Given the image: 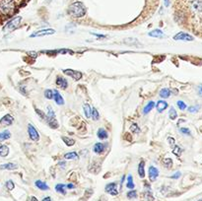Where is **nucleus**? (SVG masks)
<instances>
[{"label":"nucleus","instance_id":"nucleus-1","mask_svg":"<svg viewBox=\"0 0 202 201\" xmlns=\"http://www.w3.org/2000/svg\"><path fill=\"white\" fill-rule=\"evenodd\" d=\"M19 0H0V16L8 17L15 12Z\"/></svg>","mask_w":202,"mask_h":201},{"label":"nucleus","instance_id":"nucleus-2","mask_svg":"<svg viewBox=\"0 0 202 201\" xmlns=\"http://www.w3.org/2000/svg\"><path fill=\"white\" fill-rule=\"evenodd\" d=\"M68 12L74 18H82L86 15V7L82 2L75 1L69 6Z\"/></svg>","mask_w":202,"mask_h":201},{"label":"nucleus","instance_id":"nucleus-3","mask_svg":"<svg viewBox=\"0 0 202 201\" xmlns=\"http://www.w3.org/2000/svg\"><path fill=\"white\" fill-rule=\"evenodd\" d=\"M22 21V17L17 16L15 18H13L12 20H10L7 24L5 25L3 31L4 32H11V31H14L15 29H17L19 27V25L21 24Z\"/></svg>","mask_w":202,"mask_h":201},{"label":"nucleus","instance_id":"nucleus-4","mask_svg":"<svg viewBox=\"0 0 202 201\" xmlns=\"http://www.w3.org/2000/svg\"><path fill=\"white\" fill-rule=\"evenodd\" d=\"M28 134H29V137H30L31 140H33L35 142L40 140V134H39V132H37V129L34 127V125L31 124V123L28 124Z\"/></svg>","mask_w":202,"mask_h":201},{"label":"nucleus","instance_id":"nucleus-5","mask_svg":"<svg viewBox=\"0 0 202 201\" xmlns=\"http://www.w3.org/2000/svg\"><path fill=\"white\" fill-rule=\"evenodd\" d=\"M63 73L67 76L73 78L74 80H80L82 78V73L80 71H77V70H73V69H63Z\"/></svg>","mask_w":202,"mask_h":201},{"label":"nucleus","instance_id":"nucleus-6","mask_svg":"<svg viewBox=\"0 0 202 201\" xmlns=\"http://www.w3.org/2000/svg\"><path fill=\"white\" fill-rule=\"evenodd\" d=\"M174 40L175 41H185V42H191L194 40V37L189 35L187 33H184V32H180L179 34H176L174 37Z\"/></svg>","mask_w":202,"mask_h":201},{"label":"nucleus","instance_id":"nucleus-7","mask_svg":"<svg viewBox=\"0 0 202 201\" xmlns=\"http://www.w3.org/2000/svg\"><path fill=\"white\" fill-rule=\"evenodd\" d=\"M55 34V30L53 29H45V30H39L35 32L34 34L31 35V37H42V36H49Z\"/></svg>","mask_w":202,"mask_h":201},{"label":"nucleus","instance_id":"nucleus-8","mask_svg":"<svg viewBox=\"0 0 202 201\" xmlns=\"http://www.w3.org/2000/svg\"><path fill=\"white\" fill-rule=\"evenodd\" d=\"M105 190H106V192L110 193L111 195H113V196H116L118 194L117 185H116V183H111L109 184H106V187H105Z\"/></svg>","mask_w":202,"mask_h":201},{"label":"nucleus","instance_id":"nucleus-9","mask_svg":"<svg viewBox=\"0 0 202 201\" xmlns=\"http://www.w3.org/2000/svg\"><path fill=\"white\" fill-rule=\"evenodd\" d=\"M148 174H149V179L150 181H155L158 177H159V169H158L156 167L154 166H150L149 171H148Z\"/></svg>","mask_w":202,"mask_h":201},{"label":"nucleus","instance_id":"nucleus-10","mask_svg":"<svg viewBox=\"0 0 202 201\" xmlns=\"http://www.w3.org/2000/svg\"><path fill=\"white\" fill-rule=\"evenodd\" d=\"M93 150H94V152L96 153V154L101 155V154H103L105 151H106V145H105V144H103V143H101V142H98V143H96L94 145Z\"/></svg>","mask_w":202,"mask_h":201},{"label":"nucleus","instance_id":"nucleus-11","mask_svg":"<svg viewBox=\"0 0 202 201\" xmlns=\"http://www.w3.org/2000/svg\"><path fill=\"white\" fill-rule=\"evenodd\" d=\"M191 8L195 12H202V0H192Z\"/></svg>","mask_w":202,"mask_h":201},{"label":"nucleus","instance_id":"nucleus-12","mask_svg":"<svg viewBox=\"0 0 202 201\" xmlns=\"http://www.w3.org/2000/svg\"><path fill=\"white\" fill-rule=\"evenodd\" d=\"M13 122H14V117L11 115H6L0 119V123L2 125H11Z\"/></svg>","mask_w":202,"mask_h":201},{"label":"nucleus","instance_id":"nucleus-13","mask_svg":"<svg viewBox=\"0 0 202 201\" xmlns=\"http://www.w3.org/2000/svg\"><path fill=\"white\" fill-rule=\"evenodd\" d=\"M168 103L166 100H158L157 104H156V109L158 110V112H163L166 109H168Z\"/></svg>","mask_w":202,"mask_h":201},{"label":"nucleus","instance_id":"nucleus-14","mask_svg":"<svg viewBox=\"0 0 202 201\" xmlns=\"http://www.w3.org/2000/svg\"><path fill=\"white\" fill-rule=\"evenodd\" d=\"M55 84L57 85L59 88H61V89H66V88L68 87V82H67V80L65 78H63V77H57L56 78V81H55Z\"/></svg>","mask_w":202,"mask_h":201},{"label":"nucleus","instance_id":"nucleus-15","mask_svg":"<svg viewBox=\"0 0 202 201\" xmlns=\"http://www.w3.org/2000/svg\"><path fill=\"white\" fill-rule=\"evenodd\" d=\"M53 99L55 100V103L58 105H64V100H63L62 96L58 93L57 90H53Z\"/></svg>","mask_w":202,"mask_h":201},{"label":"nucleus","instance_id":"nucleus-16","mask_svg":"<svg viewBox=\"0 0 202 201\" xmlns=\"http://www.w3.org/2000/svg\"><path fill=\"white\" fill-rule=\"evenodd\" d=\"M0 169H9V171H14V169H18V165L14 164V163H6V164L0 165Z\"/></svg>","mask_w":202,"mask_h":201},{"label":"nucleus","instance_id":"nucleus-17","mask_svg":"<svg viewBox=\"0 0 202 201\" xmlns=\"http://www.w3.org/2000/svg\"><path fill=\"white\" fill-rule=\"evenodd\" d=\"M97 136H98L99 139L105 140V139H108L109 134H108V132H106V129H104V128H99V129H98V132H97Z\"/></svg>","mask_w":202,"mask_h":201},{"label":"nucleus","instance_id":"nucleus-18","mask_svg":"<svg viewBox=\"0 0 202 201\" xmlns=\"http://www.w3.org/2000/svg\"><path fill=\"white\" fill-rule=\"evenodd\" d=\"M35 185H36L37 188H39V189H41V190H48V189H49L48 185H47L46 183H43L42 180H40V179L36 180Z\"/></svg>","mask_w":202,"mask_h":201},{"label":"nucleus","instance_id":"nucleus-19","mask_svg":"<svg viewBox=\"0 0 202 201\" xmlns=\"http://www.w3.org/2000/svg\"><path fill=\"white\" fill-rule=\"evenodd\" d=\"M145 163L143 160L140 161L139 165H138V174H139V177L141 179H144L145 178Z\"/></svg>","mask_w":202,"mask_h":201},{"label":"nucleus","instance_id":"nucleus-20","mask_svg":"<svg viewBox=\"0 0 202 201\" xmlns=\"http://www.w3.org/2000/svg\"><path fill=\"white\" fill-rule=\"evenodd\" d=\"M47 124L49 125L50 128H53V129H56L58 127V122L56 120V117L55 118H49V117H47Z\"/></svg>","mask_w":202,"mask_h":201},{"label":"nucleus","instance_id":"nucleus-21","mask_svg":"<svg viewBox=\"0 0 202 201\" xmlns=\"http://www.w3.org/2000/svg\"><path fill=\"white\" fill-rule=\"evenodd\" d=\"M148 35L150 37H165V34H164L162 31L159 30V29H156V30L151 31V32H149Z\"/></svg>","mask_w":202,"mask_h":201},{"label":"nucleus","instance_id":"nucleus-22","mask_svg":"<svg viewBox=\"0 0 202 201\" xmlns=\"http://www.w3.org/2000/svg\"><path fill=\"white\" fill-rule=\"evenodd\" d=\"M8 154H9L8 146H6V145L0 146V157H3V158H5V157L8 156Z\"/></svg>","mask_w":202,"mask_h":201},{"label":"nucleus","instance_id":"nucleus-23","mask_svg":"<svg viewBox=\"0 0 202 201\" xmlns=\"http://www.w3.org/2000/svg\"><path fill=\"white\" fill-rule=\"evenodd\" d=\"M170 96H171V90H170V89H168V88H164V89L161 90L160 97L162 99H168Z\"/></svg>","mask_w":202,"mask_h":201},{"label":"nucleus","instance_id":"nucleus-24","mask_svg":"<svg viewBox=\"0 0 202 201\" xmlns=\"http://www.w3.org/2000/svg\"><path fill=\"white\" fill-rule=\"evenodd\" d=\"M11 137V133L9 130H4L2 132H0V141H5L9 139Z\"/></svg>","mask_w":202,"mask_h":201},{"label":"nucleus","instance_id":"nucleus-25","mask_svg":"<svg viewBox=\"0 0 202 201\" xmlns=\"http://www.w3.org/2000/svg\"><path fill=\"white\" fill-rule=\"evenodd\" d=\"M55 190L57 191L58 193H62V194H66V185L63 184H58L55 185Z\"/></svg>","mask_w":202,"mask_h":201},{"label":"nucleus","instance_id":"nucleus-26","mask_svg":"<svg viewBox=\"0 0 202 201\" xmlns=\"http://www.w3.org/2000/svg\"><path fill=\"white\" fill-rule=\"evenodd\" d=\"M91 117L93 120L95 121H97L100 119V114H99V111L97 109H95V108H91Z\"/></svg>","mask_w":202,"mask_h":201},{"label":"nucleus","instance_id":"nucleus-27","mask_svg":"<svg viewBox=\"0 0 202 201\" xmlns=\"http://www.w3.org/2000/svg\"><path fill=\"white\" fill-rule=\"evenodd\" d=\"M61 139L63 140V142H64L67 146H69V147H71V146H73L74 144H75V140L74 139H72V138H69V137H66V136H62L61 137Z\"/></svg>","mask_w":202,"mask_h":201},{"label":"nucleus","instance_id":"nucleus-28","mask_svg":"<svg viewBox=\"0 0 202 201\" xmlns=\"http://www.w3.org/2000/svg\"><path fill=\"white\" fill-rule=\"evenodd\" d=\"M63 157L67 160H76L78 159V154L76 152H69V153H66Z\"/></svg>","mask_w":202,"mask_h":201},{"label":"nucleus","instance_id":"nucleus-29","mask_svg":"<svg viewBox=\"0 0 202 201\" xmlns=\"http://www.w3.org/2000/svg\"><path fill=\"white\" fill-rule=\"evenodd\" d=\"M154 106H155V103H154V102H149L148 105L144 108L143 114H144V115H147L148 112H150L151 110H152V109H154Z\"/></svg>","mask_w":202,"mask_h":201},{"label":"nucleus","instance_id":"nucleus-30","mask_svg":"<svg viewBox=\"0 0 202 201\" xmlns=\"http://www.w3.org/2000/svg\"><path fill=\"white\" fill-rule=\"evenodd\" d=\"M83 110H84V115L87 118H90L91 117V106L88 105V104H85L83 105Z\"/></svg>","mask_w":202,"mask_h":201},{"label":"nucleus","instance_id":"nucleus-31","mask_svg":"<svg viewBox=\"0 0 202 201\" xmlns=\"http://www.w3.org/2000/svg\"><path fill=\"white\" fill-rule=\"evenodd\" d=\"M127 188L129 189H133L134 188V183H133V177H132L131 174H128L127 177V184H126Z\"/></svg>","mask_w":202,"mask_h":201},{"label":"nucleus","instance_id":"nucleus-32","mask_svg":"<svg viewBox=\"0 0 202 201\" xmlns=\"http://www.w3.org/2000/svg\"><path fill=\"white\" fill-rule=\"evenodd\" d=\"M169 116L170 118L172 119V120H175V119L178 117V112H176V110L174 109V108H171L170 109V111H169Z\"/></svg>","mask_w":202,"mask_h":201},{"label":"nucleus","instance_id":"nucleus-33","mask_svg":"<svg viewBox=\"0 0 202 201\" xmlns=\"http://www.w3.org/2000/svg\"><path fill=\"white\" fill-rule=\"evenodd\" d=\"M47 117L49 118H55V112L53 111L52 108L50 105L47 106Z\"/></svg>","mask_w":202,"mask_h":201},{"label":"nucleus","instance_id":"nucleus-34","mask_svg":"<svg viewBox=\"0 0 202 201\" xmlns=\"http://www.w3.org/2000/svg\"><path fill=\"white\" fill-rule=\"evenodd\" d=\"M163 163H164V166H165L166 168H168V169H170V168H172V167H173V160H172V159H170V158L164 159Z\"/></svg>","mask_w":202,"mask_h":201},{"label":"nucleus","instance_id":"nucleus-35","mask_svg":"<svg viewBox=\"0 0 202 201\" xmlns=\"http://www.w3.org/2000/svg\"><path fill=\"white\" fill-rule=\"evenodd\" d=\"M137 197V191L134 189H131L130 191L127 192V198L128 199H134Z\"/></svg>","mask_w":202,"mask_h":201},{"label":"nucleus","instance_id":"nucleus-36","mask_svg":"<svg viewBox=\"0 0 202 201\" xmlns=\"http://www.w3.org/2000/svg\"><path fill=\"white\" fill-rule=\"evenodd\" d=\"M5 186L7 187V189H8V190H13V189H14V187H15V184H14V183H13V181H12L11 179H9V180L6 181Z\"/></svg>","mask_w":202,"mask_h":201},{"label":"nucleus","instance_id":"nucleus-37","mask_svg":"<svg viewBox=\"0 0 202 201\" xmlns=\"http://www.w3.org/2000/svg\"><path fill=\"white\" fill-rule=\"evenodd\" d=\"M172 152H173V154H175V156L180 157V154H181V148H180V146H175V147L173 148V150H172Z\"/></svg>","mask_w":202,"mask_h":201},{"label":"nucleus","instance_id":"nucleus-38","mask_svg":"<svg viewBox=\"0 0 202 201\" xmlns=\"http://www.w3.org/2000/svg\"><path fill=\"white\" fill-rule=\"evenodd\" d=\"M130 131H131V132L139 133L140 132V128L138 127V125L136 123H132V125L130 126Z\"/></svg>","mask_w":202,"mask_h":201},{"label":"nucleus","instance_id":"nucleus-39","mask_svg":"<svg viewBox=\"0 0 202 201\" xmlns=\"http://www.w3.org/2000/svg\"><path fill=\"white\" fill-rule=\"evenodd\" d=\"M35 111L37 112V115H39V116L42 118V119H47V115L45 114V112H43L42 110H39V109H37V108H35Z\"/></svg>","mask_w":202,"mask_h":201},{"label":"nucleus","instance_id":"nucleus-40","mask_svg":"<svg viewBox=\"0 0 202 201\" xmlns=\"http://www.w3.org/2000/svg\"><path fill=\"white\" fill-rule=\"evenodd\" d=\"M45 97H46L47 99H48V100L53 99V91H52V90H49V89L46 90V92H45Z\"/></svg>","mask_w":202,"mask_h":201},{"label":"nucleus","instance_id":"nucleus-41","mask_svg":"<svg viewBox=\"0 0 202 201\" xmlns=\"http://www.w3.org/2000/svg\"><path fill=\"white\" fill-rule=\"evenodd\" d=\"M145 197H146V200H149V201L154 200V196H153V194H152V192H151L150 189L145 192Z\"/></svg>","mask_w":202,"mask_h":201},{"label":"nucleus","instance_id":"nucleus-42","mask_svg":"<svg viewBox=\"0 0 202 201\" xmlns=\"http://www.w3.org/2000/svg\"><path fill=\"white\" fill-rule=\"evenodd\" d=\"M176 105H178V106L180 108V110H184L186 109V105H185V103L182 102V100H178V103H176Z\"/></svg>","mask_w":202,"mask_h":201},{"label":"nucleus","instance_id":"nucleus-43","mask_svg":"<svg viewBox=\"0 0 202 201\" xmlns=\"http://www.w3.org/2000/svg\"><path fill=\"white\" fill-rule=\"evenodd\" d=\"M189 112H197L199 110V105H194V106H189L187 109Z\"/></svg>","mask_w":202,"mask_h":201},{"label":"nucleus","instance_id":"nucleus-44","mask_svg":"<svg viewBox=\"0 0 202 201\" xmlns=\"http://www.w3.org/2000/svg\"><path fill=\"white\" fill-rule=\"evenodd\" d=\"M180 131L182 134H185V135H190V130H189L188 128L182 127V128L180 129Z\"/></svg>","mask_w":202,"mask_h":201},{"label":"nucleus","instance_id":"nucleus-45","mask_svg":"<svg viewBox=\"0 0 202 201\" xmlns=\"http://www.w3.org/2000/svg\"><path fill=\"white\" fill-rule=\"evenodd\" d=\"M28 54L30 55V56H32L33 58H36V57H37V52H35V51H30V52H28Z\"/></svg>","mask_w":202,"mask_h":201},{"label":"nucleus","instance_id":"nucleus-46","mask_svg":"<svg viewBox=\"0 0 202 201\" xmlns=\"http://www.w3.org/2000/svg\"><path fill=\"white\" fill-rule=\"evenodd\" d=\"M168 141H169L170 145H171V146H174V145H175V139H174L173 137H169V138H168Z\"/></svg>","mask_w":202,"mask_h":201},{"label":"nucleus","instance_id":"nucleus-47","mask_svg":"<svg viewBox=\"0 0 202 201\" xmlns=\"http://www.w3.org/2000/svg\"><path fill=\"white\" fill-rule=\"evenodd\" d=\"M180 177V172H176L175 174H173V175H172L171 178H172V179H179Z\"/></svg>","mask_w":202,"mask_h":201},{"label":"nucleus","instance_id":"nucleus-48","mask_svg":"<svg viewBox=\"0 0 202 201\" xmlns=\"http://www.w3.org/2000/svg\"><path fill=\"white\" fill-rule=\"evenodd\" d=\"M91 34H92L93 36L98 37L99 39H105V37H106V36H105V35H99V34H95V33H94V34H93V33H91Z\"/></svg>","mask_w":202,"mask_h":201},{"label":"nucleus","instance_id":"nucleus-49","mask_svg":"<svg viewBox=\"0 0 202 201\" xmlns=\"http://www.w3.org/2000/svg\"><path fill=\"white\" fill-rule=\"evenodd\" d=\"M197 89H198V95L200 97H202V85H199Z\"/></svg>","mask_w":202,"mask_h":201},{"label":"nucleus","instance_id":"nucleus-50","mask_svg":"<svg viewBox=\"0 0 202 201\" xmlns=\"http://www.w3.org/2000/svg\"><path fill=\"white\" fill-rule=\"evenodd\" d=\"M66 188H68V189H73V188H75V185L72 184H68L66 185Z\"/></svg>","mask_w":202,"mask_h":201},{"label":"nucleus","instance_id":"nucleus-51","mask_svg":"<svg viewBox=\"0 0 202 201\" xmlns=\"http://www.w3.org/2000/svg\"><path fill=\"white\" fill-rule=\"evenodd\" d=\"M125 138H126V139H127L128 141H132V138L130 137V133L126 134V135H125Z\"/></svg>","mask_w":202,"mask_h":201},{"label":"nucleus","instance_id":"nucleus-52","mask_svg":"<svg viewBox=\"0 0 202 201\" xmlns=\"http://www.w3.org/2000/svg\"><path fill=\"white\" fill-rule=\"evenodd\" d=\"M42 201H52V198H50L49 196H47V197H45L42 199Z\"/></svg>","mask_w":202,"mask_h":201},{"label":"nucleus","instance_id":"nucleus-53","mask_svg":"<svg viewBox=\"0 0 202 201\" xmlns=\"http://www.w3.org/2000/svg\"><path fill=\"white\" fill-rule=\"evenodd\" d=\"M31 201H39V200H37L35 196H32L31 197Z\"/></svg>","mask_w":202,"mask_h":201},{"label":"nucleus","instance_id":"nucleus-54","mask_svg":"<svg viewBox=\"0 0 202 201\" xmlns=\"http://www.w3.org/2000/svg\"><path fill=\"white\" fill-rule=\"evenodd\" d=\"M59 166H60V167H61V166L64 167V166H65V162H59Z\"/></svg>","mask_w":202,"mask_h":201},{"label":"nucleus","instance_id":"nucleus-55","mask_svg":"<svg viewBox=\"0 0 202 201\" xmlns=\"http://www.w3.org/2000/svg\"><path fill=\"white\" fill-rule=\"evenodd\" d=\"M165 4H166V6H168V5H169V2H168V0H165Z\"/></svg>","mask_w":202,"mask_h":201},{"label":"nucleus","instance_id":"nucleus-56","mask_svg":"<svg viewBox=\"0 0 202 201\" xmlns=\"http://www.w3.org/2000/svg\"><path fill=\"white\" fill-rule=\"evenodd\" d=\"M198 201H202V199H199V200H198Z\"/></svg>","mask_w":202,"mask_h":201},{"label":"nucleus","instance_id":"nucleus-57","mask_svg":"<svg viewBox=\"0 0 202 201\" xmlns=\"http://www.w3.org/2000/svg\"><path fill=\"white\" fill-rule=\"evenodd\" d=\"M99 201H102V200H99Z\"/></svg>","mask_w":202,"mask_h":201}]
</instances>
